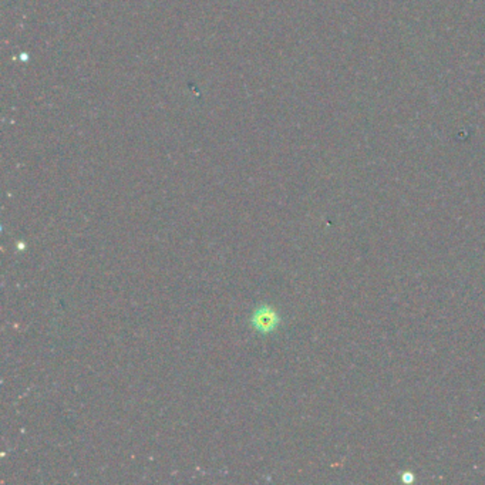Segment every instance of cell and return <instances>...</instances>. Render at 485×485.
Segmentation results:
<instances>
[{
  "mask_svg": "<svg viewBox=\"0 0 485 485\" xmlns=\"http://www.w3.org/2000/svg\"><path fill=\"white\" fill-rule=\"evenodd\" d=\"M279 323V316L270 306H261L252 316L254 329L261 333H269L276 329Z\"/></svg>",
  "mask_w": 485,
  "mask_h": 485,
  "instance_id": "cell-1",
  "label": "cell"
}]
</instances>
